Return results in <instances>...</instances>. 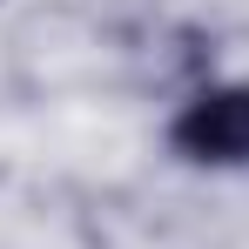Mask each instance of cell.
Returning <instances> with one entry per match:
<instances>
[{
  "label": "cell",
  "mask_w": 249,
  "mask_h": 249,
  "mask_svg": "<svg viewBox=\"0 0 249 249\" xmlns=\"http://www.w3.org/2000/svg\"><path fill=\"white\" fill-rule=\"evenodd\" d=\"M168 155L209 175H236L249 168V81H196L162 128Z\"/></svg>",
  "instance_id": "1"
}]
</instances>
